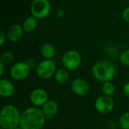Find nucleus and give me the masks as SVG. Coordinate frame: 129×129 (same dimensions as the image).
I'll return each mask as SVG.
<instances>
[{
  "label": "nucleus",
  "instance_id": "9",
  "mask_svg": "<svg viewBox=\"0 0 129 129\" xmlns=\"http://www.w3.org/2000/svg\"><path fill=\"white\" fill-rule=\"evenodd\" d=\"M70 88L73 92L79 97L86 96L90 91L88 82L82 78H75L70 83Z\"/></svg>",
  "mask_w": 129,
  "mask_h": 129
},
{
  "label": "nucleus",
  "instance_id": "20",
  "mask_svg": "<svg viewBox=\"0 0 129 129\" xmlns=\"http://www.w3.org/2000/svg\"><path fill=\"white\" fill-rule=\"evenodd\" d=\"M119 60L123 65L129 67V49L125 50L123 52H122L119 57Z\"/></svg>",
  "mask_w": 129,
  "mask_h": 129
},
{
  "label": "nucleus",
  "instance_id": "25",
  "mask_svg": "<svg viewBox=\"0 0 129 129\" xmlns=\"http://www.w3.org/2000/svg\"><path fill=\"white\" fill-rule=\"evenodd\" d=\"M0 36H1V40H0V45L1 46H2L3 45H4V43H5V39H6V36H7V35H5V33L2 31V30H1V32H0Z\"/></svg>",
  "mask_w": 129,
  "mask_h": 129
},
{
  "label": "nucleus",
  "instance_id": "7",
  "mask_svg": "<svg viewBox=\"0 0 129 129\" xmlns=\"http://www.w3.org/2000/svg\"><path fill=\"white\" fill-rule=\"evenodd\" d=\"M30 70L31 68L26 61H18L11 67L10 76L15 81H23L29 76Z\"/></svg>",
  "mask_w": 129,
  "mask_h": 129
},
{
  "label": "nucleus",
  "instance_id": "22",
  "mask_svg": "<svg viewBox=\"0 0 129 129\" xmlns=\"http://www.w3.org/2000/svg\"><path fill=\"white\" fill-rule=\"evenodd\" d=\"M119 128V122H115V121H110L108 123V128L109 129H117Z\"/></svg>",
  "mask_w": 129,
  "mask_h": 129
},
{
  "label": "nucleus",
  "instance_id": "5",
  "mask_svg": "<svg viewBox=\"0 0 129 129\" xmlns=\"http://www.w3.org/2000/svg\"><path fill=\"white\" fill-rule=\"evenodd\" d=\"M62 65L69 71H73L79 68L82 64L81 54L76 50L70 49L62 56Z\"/></svg>",
  "mask_w": 129,
  "mask_h": 129
},
{
  "label": "nucleus",
  "instance_id": "27",
  "mask_svg": "<svg viewBox=\"0 0 129 129\" xmlns=\"http://www.w3.org/2000/svg\"><path fill=\"white\" fill-rule=\"evenodd\" d=\"M14 129H23V128H22L21 127H20V126H19V127H17V128H14Z\"/></svg>",
  "mask_w": 129,
  "mask_h": 129
},
{
  "label": "nucleus",
  "instance_id": "23",
  "mask_svg": "<svg viewBox=\"0 0 129 129\" xmlns=\"http://www.w3.org/2000/svg\"><path fill=\"white\" fill-rule=\"evenodd\" d=\"M122 91H123V94L125 97H127L128 98H129V82H126L124 86H123V88H122Z\"/></svg>",
  "mask_w": 129,
  "mask_h": 129
},
{
  "label": "nucleus",
  "instance_id": "17",
  "mask_svg": "<svg viewBox=\"0 0 129 129\" xmlns=\"http://www.w3.org/2000/svg\"><path fill=\"white\" fill-rule=\"evenodd\" d=\"M101 91H102L103 95L112 97L115 94V91H116L115 85L111 81L103 82L101 85Z\"/></svg>",
  "mask_w": 129,
  "mask_h": 129
},
{
  "label": "nucleus",
  "instance_id": "8",
  "mask_svg": "<svg viewBox=\"0 0 129 129\" xmlns=\"http://www.w3.org/2000/svg\"><path fill=\"white\" fill-rule=\"evenodd\" d=\"M94 108L101 114L110 113L114 108V101L112 97L101 95L95 100Z\"/></svg>",
  "mask_w": 129,
  "mask_h": 129
},
{
  "label": "nucleus",
  "instance_id": "15",
  "mask_svg": "<svg viewBox=\"0 0 129 129\" xmlns=\"http://www.w3.org/2000/svg\"><path fill=\"white\" fill-rule=\"evenodd\" d=\"M54 79L57 83L60 85L66 84L70 79V73L69 70L64 68L63 67L61 68H58L56 70V73L54 76Z\"/></svg>",
  "mask_w": 129,
  "mask_h": 129
},
{
  "label": "nucleus",
  "instance_id": "29",
  "mask_svg": "<svg viewBox=\"0 0 129 129\" xmlns=\"http://www.w3.org/2000/svg\"><path fill=\"white\" fill-rule=\"evenodd\" d=\"M104 129H109V128H104Z\"/></svg>",
  "mask_w": 129,
  "mask_h": 129
},
{
  "label": "nucleus",
  "instance_id": "3",
  "mask_svg": "<svg viewBox=\"0 0 129 129\" xmlns=\"http://www.w3.org/2000/svg\"><path fill=\"white\" fill-rule=\"evenodd\" d=\"M21 113L14 105L8 104L2 108L0 125L4 129H14L20 126Z\"/></svg>",
  "mask_w": 129,
  "mask_h": 129
},
{
  "label": "nucleus",
  "instance_id": "14",
  "mask_svg": "<svg viewBox=\"0 0 129 129\" xmlns=\"http://www.w3.org/2000/svg\"><path fill=\"white\" fill-rule=\"evenodd\" d=\"M40 54L44 59L53 60L56 56V49L52 44L45 42L40 47Z\"/></svg>",
  "mask_w": 129,
  "mask_h": 129
},
{
  "label": "nucleus",
  "instance_id": "12",
  "mask_svg": "<svg viewBox=\"0 0 129 129\" xmlns=\"http://www.w3.org/2000/svg\"><path fill=\"white\" fill-rule=\"evenodd\" d=\"M41 110L45 119L47 120H51L53 119L57 116L59 109H58V105L55 101L52 100H48L41 107Z\"/></svg>",
  "mask_w": 129,
  "mask_h": 129
},
{
  "label": "nucleus",
  "instance_id": "24",
  "mask_svg": "<svg viewBox=\"0 0 129 129\" xmlns=\"http://www.w3.org/2000/svg\"><path fill=\"white\" fill-rule=\"evenodd\" d=\"M26 62L28 63V65L29 66V67H30L31 69H32V68H34V67H36V66H37V64H38V63H36V60L33 59V58H29Z\"/></svg>",
  "mask_w": 129,
  "mask_h": 129
},
{
  "label": "nucleus",
  "instance_id": "10",
  "mask_svg": "<svg viewBox=\"0 0 129 129\" xmlns=\"http://www.w3.org/2000/svg\"><path fill=\"white\" fill-rule=\"evenodd\" d=\"M29 101L34 107H42L48 101V94L45 89L37 88L31 92Z\"/></svg>",
  "mask_w": 129,
  "mask_h": 129
},
{
  "label": "nucleus",
  "instance_id": "1",
  "mask_svg": "<svg viewBox=\"0 0 129 129\" xmlns=\"http://www.w3.org/2000/svg\"><path fill=\"white\" fill-rule=\"evenodd\" d=\"M46 120L41 109L31 107L21 113L20 127L23 129H42Z\"/></svg>",
  "mask_w": 129,
  "mask_h": 129
},
{
  "label": "nucleus",
  "instance_id": "26",
  "mask_svg": "<svg viewBox=\"0 0 129 129\" xmlns=\"http://www.w3.org/2000/svg\"><path fill=\"white\" fill-rule=\"evenodd\" d=\"M4 66H5V63L0 60V76H2L4 73Z\"/></svg>",
  "mask_w": 129,
  "mask_h": 129
},
{
  "label": "nucleus",
  "instance_id": "16",
  "mask_svg": "<svg viewBox=\"0 0 129 129\" xmlns=\"http://www.w3.org/2000/svg\"><path fill=\"white\" fill-rule=\"evenodd\" d=\"M37 25H38V19L31 15L26 17L23 20L22 23V27L25 33H29L33 32L36 29Z\"/></svg>",
  "mask_w": 129,
  "mask_h": 129
},
{
  "label": "nucleus",
  "instance_id": "4",
  "mask_svg": "<svg viewBox=\"0 0 129 129\" xmlns=\"http://www.w3.org/2000/svg\"><path fill=\"white\" fill-rule=\"evenodd\" d=\"M51 11V5L49 0H33L30 5L31 15L38 20L46 18Z\"/></svg>",
  "mask_w": 129,
  "mask_h": 129
},
{
  "label": "nucleus",
  "instance_id": "28",
  "mask_svg": "<svg viewBox=\"0 0 129 129\" xmlns=\"http://www.w3.org/2000/svg\"><path fill=\"white\" fill-rule=\"evenodd\" d=\"M0 129H4V128H0Z\"/></svg>",
  "mask_w": 129,
  "mask_h": 129
},
{
  "label": "nucleus",
  "instance_id": "19",
  "mask_svg": "<svg viewBox=\"0 0 129 129\" xmlns=\"http://www.w3.org/2000/svg\"><path fill=\"white\" fill-rule=\"evenodd\" d=\"M14 54L11 51H6L3 52L0 57V60L3 62L5 64L11 63L14 60Z\"/></svg>",
  "mask_w": 129,
  "mask_h": 129
},
{
  "label": "nucleus",
  "instance_id": "18",
  "mask_svg": "<svg viewBox=\"0 0 129 129\" xmlns=\"http://www.w3.org/2000/svg\"><path fill=\"white\" fill-rule=\"evenodd\" d=\"M118 122L121 129H129V111L122 114Z\"/></svg>",
  "mask_w": 129,
  "mask_h": 129
},
{
  "label": "nucleus",
  "instance_id": "13",
  "mask_svg": "<svg viewBox=\"0 0 129 129\" xmlns=\"http://www.w3.org/2000/svg\"><path fill=\"white\" fill-rule=\"evenodd\" d=\"M15 92L14 84L8 79H0V96L5 98H11Z\"/></svg>",
  "mask_w": 129,
  "mask_h": 129
},
{
  "label": "nucleus",
  "instance_id": "21",
  "mask_svg": "<svg viewBox=\"0 0 129 129\" xmlns=\"http://www.w3.org/2000/svg\"><path fill=\"white\" fill-rule=\"evenodd\" d=\"M122 18L123 20L129 24V6L125 8L122 11Z\"/></svg>",
  "mask_w": 129,
  "mask_h": 129
},
{
  "label": "nucleus",
  "instance_id": "6",
  "mask_svg": "<svg viewBox=\"0 0 129 129\" xmlns=\"http://www.w3.org/2000/svg\"><path fill=\"white\" fill-rule=\"evenodd\" d=\"M57 70L56 63L54 60L44 59L36 66V75L41 79H49L52 78Z\"/></svg>",
  "mask_w": 129,
  "mask_h": 129
},
{
  "label": "nucleus",
  "instance_id": "2",
  "mask_svg": "<svg viewBox=\"0 0 129 129\" xmlns=\"http://www.w3.org/2000/svg\"><path fill=\"white\" fill-rule=\"evenodd\" d=\"M93 77L101 82H110L116 74V68L115 65L109 60H99L96 62L91 69Z\"/></svg>",
  "mask_w": 129,
  "mask_h": 129
},
{
  "label": "nucleus",
  "instance_id": "11",
  "mask_svg": "<svg viewBox=\"0 0 129 129\" xmlns=\"http://www.w3.org/2000/svg\"><path fill=\"white\" fill-rule=\"evenodd\" d=\"M24 33L25 32L22 27V25L14 23V24H12L8 28L6 35H7L8 39L10 42L15 43V42H19L23 38Z\"/></svg>",
  "mask_w": 129,
  "mask_h": 129
}]
</instances>
